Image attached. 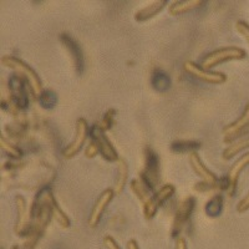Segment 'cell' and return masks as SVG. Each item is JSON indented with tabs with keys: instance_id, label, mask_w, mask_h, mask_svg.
<instances>
[{
	"instance_id": "cell-32",
	"label": "cell",
	"mask_w": 249,
	"mask_h": 249,
	"mask_svg": "<svg viewBox=\"0 0 249 249\" xmlns=\"http://www.w3.org/2000/svg\"><path fill=\"white\" fill-rule=\"evenodd\" d=\"M104 246H105L106 249H121L119 244H117V242L111 235H106L104 238Z\"/></svg>"
},
{
	"instance_id": "cell-10",
	"label": "cell",
	"mask_w": 249,
	"mask_h": 249,
	"mask_svg": "<svg viewBox=\"0 0 249 249\" xmlns=\"http://www.w3.org/2000/svg\"><path fill=\"white\" fill-rule=\"evenodd\" d=\"M24 81H26V80L20 75H13L9 79V89L12 92L13 101L21 110H25L29 106V96L26 93Z\"/></svg>"
},
{
	"instance_id": "cell-28",
	"label": "cell",
	"mask_w": 249,
	"mask_h": 249,
	"mask_svg": "<svg viewBox=\"0 0 249 249\" xmlns=\"http://www.w3.org/2000/svg\"><path fill=\"white\" fill-rule=\"evenodd\" d=\"M235 29H237L238 33L246 39L247 44H248L249 46V24H247L246 21L239 20V21H237V24H235Z\"/></svg>"
},
{
	"instance_id": "cell-24",
	"label": "cell",
	"mask_w": 249,
	"mask_h": 249,
	"mask_svg": "<svg viewBox=\"0 0 249 249\" xmlns=\"http://www.w3.org/2000/svg\"><path fill=\"white\" fill-rule=\"evenodd\" d=\"M201 147V143L196 141H179L173 142L171 148L175 152H196V150Z\"/></svg>"
},
{
	"instance_id": "cell-2",
	"label": "cell",
	"mask_w": 249,
	"mask_h": 249,
	"mask_svg": "<svg viewBox=\"0 0 249 249\" xmlns=\"http://www.w3.org/2000/svg\"><path fill=\"white\" fill-rule=\"evenodd\" d=\"M247 56V53L241 48L237 46H230V48H222L218 50L212 51L210 54L202 59L201 66L206 70H211L217 65H221L223 62L233 61V60H242Z\"/></svg>"
},
{
	"instance_id": "cell-4",
	"label": "cell",
	"mask_w": 249,
	"mask_h": 249,
	"mask_svg": "<svg viewBox=\"0 0 249 249\" xmlns=\"http://www.w3.org/2000/svg\"><path fill=\"white\" fill-rule=\"evenodd\" d=\"M91 140L96 142L97 146H99V151L101 153V156L106 161H119V155H117L116 150L113 148L112 143L110 142V140L106 137V135L104 133V131L97 126V124H93L90 130Z\"/></svg>"
},
{
	"instance_id": "cell-15",
	"label": "cell",
	"mask_w": 249,
	"mask_h": 249,
	"mask_svg": "<svg viewBox=\"0 0 249 249\" xmlns=\"http://www.w3.org/2000/svg\"><path fill=\"white\" fill-rule=\"evenodd\" d=\"M204 4L206 1H202V0H181V1H175L171 4L168 12L172 17H177V15L187 14L192 10L201 8Z\"/></svg>"
},
{
	"instance_id": "cell-31",
	"label": "cell",
	"mask_w": 249,
	"mask_h": 249,
	"mask_svg": "<svg viewBox=\"0 0 249 249\" xmlns=\"http://www.w3.org/2000/svg\"><path fill=\"white\" fill-rule=\"evenodd\" d=\"M247 135H249V124H247L246 127H243L241 131H238V132L235 133V135H233V136L231 137V139L228 140V141H227L226 143H232V142H234L235 140L241 139V137L247 136Z\"/></svg>"
},
{
	"instance_id": "cell-22",
	"label": "cell",
	"mask_w": 249,
	"mask_h": 249,
	"mask_svg": "<svg viewBox=\"0 0 249 249\" xmlns=\"http://www.w3.org/2000/svg\"><path fill=\"white\" fill-rule=\"evenodd\" d=\"M222 208H223V198L221 195H215L206 204V213L211 217H217L221 214Z\"/></svg>"
},
{
	"instance_id": "cell-9",
	"label": "cell",
	"mask_w": 249,
	"mask_h": 249,
	"mask_svg": "<svg viewBox=\"0 0 249 249\" xmlns=\"http://www.w3.org/2000/svg\"><path fill=\"white\" fill-rule=\"evenodd\" d=\"M113 196H115V192L111 188H107V190H105L100 195V197L96 199L95 204H93L90 217H89V227L90 228H96L99 226L102 214H104L105 210L110 204V202L112 201Z\"/></svg>"
},
{
	"instance_id": "cell-12",
	"label": "cell",
	"mask_w": 249,
	"mask_h": 249,
	"mask_svg": "<svg viewBox=\"0 0 249 249\" xmlns=\"http://www.w3.org/2000/svg\"><path fill=\"white\" fill-rule=\"evenodd\" d=\"M249 164V151L248 152L243 153V155L232 164V167L228 171V175H227V179H228V193L230 196H233L235 192V188H237L238 179H239V176L243 172L244 168Z\"/></svg>"
},
{
	"instance_id": "cell-29",
	"label": "cell",
	"mask_w": 249,
	"mask_h": 249,
	"mask_svg": "<svg viewBox=\"0 0 249 249\" xmlns=\"http://www.w3.org/2000/svg\"><path fill=\"white\" fill-rule=\"evenodd\" d=\"M99 152L100 151H99V146H97V143L93 141V140H91L90 144H89L85 150L86 157H88V159H92V157H95Z\"/></svg>"
},
{
	"instance_id": "cell-23",
	"label": "cell",
	"mask_w": 249,
	"mask_h": 249,
	"mask_svg": "<svg viewBox=\"0 0 249 249\" xmlns=\"http://www.w3.org/2000/svg\"><path fill=\"white\" fill-rule=\"evenodd\" d=\"M173 193H175V187H173L172 184H166V186L162 187L161 190L156 193L153 197H151V198L155 202L156 206L160 208V207L162 206V203H164L167 199H170L171 197H172Z\"/></svg>"
},
{
	"instance_id": "cell-18",
	"label": "cell",
	"mask_w": 249,
	"mask_h": 249,
	"mask_svg": "<svg viewBox=\"0 0 249 249\" xmlns=\"http://www.w3.org/2000/svg\"><path fill=\"white\" fill-rule=\"evenodd\" d=\"M128 179V166L126 161L122 159L119 160V167H117V178L116 183H115V188L113 192L115 195H121L124 192V188L127 183Z\"/></svg>"
},
{
	"instance_id": "cell-3",
	"label": "cell",
	"mask_w": 249,
	"mask_h": 249,
	"mask_svg": "<svg viewBox=\"0 0 249 249\" xmlns=\"http://www.w3.org/2000/svg\"><path fill=\"white\" fill-rule=\"evenodd\" d=\"M183 70L187 74L191 75L195 79L203 81L206 84H213V85H221L226 82L227 76L223 72H217V71H210L202 68L201 65H197L193 61H186L183 65Z\"/></svg>"
},
{
	"instance_id": "cell-14",
	"label": "cell",
	"mask_w": 249,
	"mask_h": 249,
	"mask_svg": "<svg viewBox=\"0 0 249 249\" xmlns=\"http://www.w3.org/2000/svg\"><path fill=\"white\" fill-rule=\"evenodd\" d=\"M247 124H249V101L247 102L246 107H244L241 116L238 117V119L235 120L234 122H232V124H227L226 127L223 128V131H222L224 136L223 141L224 142L228 141V140H230L233 135H235L238 131H241L242 128L246 127Z\"/></svg>"
},
{
	"instance_id": "cell-33",
	"label": "cell",
	"mask_w": 249,
	"mask_h": 249,
	"mask_svg": "<svg viewBox=\"0 0 249 249\" xmlns=\"http://www.w3.org/2000/svg\"><path fill=\"white\" fill-rule=\"evenodd\" d=\"M176 249H188L187 248V242L184 238H177L176 239Z\"/></svg>"
},
{
	"instance_id": "cell-25",
	"label": "cell",
	"mask_w": 249,
	"mask_h": 249,
	"mask_svg": "<svg viewBox=\"0 0 249 249\" xmlns=\"http://www.w3.org/2000/svg\"><path fill=\"white\" fill-rule=\"evenodd\" d=\"M39 99L40 105L43 106L44 108H53L57 102V97L55 95V92L50 90H45L40 93V96L37 97Z\"/></svg>"
},
{
	"instance_id": "cell-27",
	"label": "cell",
	"mask_w": 249,
	"mask_h": 249,
	"mask_svg": "<svg viewBox=\"0 0 249 249\" xmlns=\"http://www.w3.org/2000/svg\"><path fill=\"white\" fill-rule=\"evenodd\" d=\"M115 116V110H108L107 112L105 113V116L99 124H96L102 131H106L111 127V124H112V119Z\"/></svg>"
},
{
	"instance_id": "cell-16",
	"label": "cell",
	"mask_w": 249,
	"mask_h": 249,
	"mask_svg": "<svg viewBox=\"0 0 249 249\" xmlns=\"http://www.w3.org/2000/svg\"><path fill=\"white\" fill-rule=\"evenodd\" d=\"M167 4H168L167 0H156V1H152V3L148 4L146 8L141 9V10H139V12L136 13V15H135V20L139 21V23H143V21H146V20L156 17V15L159 14L164 6L167 5Z\"/></svg>"
},
{
	"instance_id": "cell-30",
	"label": "cell",
	"mask_w": 249,
	"mask_h": 249,
	"mask_svg": "<svg viewBox=\"0 0 249 249\" xmlns=\"http://www.w3.org/2000/svg\"><path fill=\"white\" fill-rule=\"evenodd\" d=\"M247 211H249V192L244 196L241 201H239V203H238L237 206L238 213H244L247 212Z\"/></svg>"
},
{
	"instance_id": "cell-6",
	"label": "cell",
	"mask_w": 249,
	"mask_h": 249,
	"mask_svg": "<svg viewBox=\"0 0 249 249\" xmlns=\"http://www.w3.org/2000/svg\"><path fill=\"white\" fill-rule=\"evenodd\" d=\"M15 204H17L18 218L14 227V232L17 233V235H28L31 232V228H33L30 224L28 203H26L23 196L19 195L15 197Z\"/></svg>"
},
{
	"instance_id": "cell-1",
	"label": "cell",
	"mask_w": 249,
	"mask_h": 249,
	"mask_svg": "<svg viewBox=\"0 0 249 249\" xmlns=\"http://www.w3.org/2000/svg\"><path fill=\"white\" fill-rule=\"evenodd\" d=\"M1 62L3 65L6 68L12 69V70L19 72L20 76H23L26 81L29 82L30 85L31 91H33V96L39 97L40 93L43 92L41 88H43V84H41V80H40L39 75L36 74V71L33 68H30V65H28L26 62H24L23 60L18 59V57L12 56V55H5V56L1 57Z\"/></svg>"
},
{
	"instance_id": "cell-34",
	"label": "cell",
	"mask_w": 249,
	"mask_h": 249,
	"mask_svg": "<svg viewBox=\"0 0 249 249\" xmlns=\"http://www.w3.org/2000/svg\"><path fill=\"white\" fill-rule=\"evenodd\" d=\"M127 249H140V246L135 239H130L127 242Z\"/></svg>"
},
{
	"instance_id": "cell-7",
	"label": "cell",
	"mask_w": 249,
	"mask_h": 249,
	"mask_svg": "<svg viewBox=\"0 0 249 249\" xmlns=\"http://www.w3.org/2000/svg\"><path fill=\"white\" fill-rule=\"evenodd\" d=\"M37 199H41V201L46 202L48 203V206L50 207V211L51 213H53V217L56 219V222L59 223V226L61 227V228H69L71 224L70 219H69L68 215L64 213V211L60 208L59 206H57L56 201H55V197L54 195H53V192H51V188H49V187H45V188H43V190L40 191L39 195L36 196Z\"/></svg>"
},
{
	"instance_id": "cell-35",
	"label": "cell",
	"mask_w": 249,
	"mask_h": 249,
	"mask_svg": "<svg viewBox=\"0 0 249 249\" xmlns=\"http://www.w3.org/2000/svg\"><path fill=\"white\" fill-rule=\"evenodd\" d=\"M13 249H20V247H18V246H14V247H13Z\"/></svg>"
},
{
	"instance_id": "cell-26",
	"label": "cell",
	"mask_w": 249,
	"mask_h": 249,
	"mask_svg": "<svg viewBox=\"0 0 249 249\" xmlns=\"http://www.w3.org/2000/svg\"><path fill=\"white\" fill-rule=\"evenodd\" d=\"M0 144H1V148H3L4 152L8 156H12V157H20V155H21V151H20L17 146H14V144L9 143L4 136H1V139H0Z\"/></svg>"
},
{
	"instance_id": "cell-11",
	"label": "cell",
	"mask_w": 249,
	"mask_h": 249,
	"mask_svg": "<svg viewBox=\"0 0 249 249\" xmlns=\"http://www.w3.org/2000/svg\"><path fill=\"white\" fill-rule=\"evenodd\" d=\"M190 163H191V167L193 168L197 176L201 177L203 179L204 183H207L208 186H212L214 188H218L219 187V179L217 178V176L210 171L208 168L206 167V164L202 162V160L199 159V156L197 152H191L190 153Z\"/></svg>"
},
{
	"instance_id": "cell-20",
	"label": "cell",
	"mask_w": 249,
	"mask_h": 249,
	"mask_svg": "<svg viewBox=\"0 0 249 249\" xmlns=\"http://www.w3.org/2000/svg\"><path fill=\"white\" fill-rule=\"evenodd\" d=\"M130 186H131V190H132V192L136 195V197L140 199V201H142L146 203V202L151 198L150 187L144 183V181L141 178V177H140V178L133 179V181L131 182Z\"/></svg>"
},
{
	"instance_id": "cell-13",
	"label": "cell",
	"mask_w": 249,
	"mask_h": 249,
	"mask_svg": "<svg viewBox=\"0 0 249 249\" xmlns=\"http://www.w3.org/2000/svg\"><path fill=\"white\" fill-rule=\"evenodd\" d=\"M60 40H61V43L66 46V49H68L69 53H70L71 56H72L77 74H82V71H84V56H82V51L80 45L68 34H62L61 36H60Z\"/></svg>"
},
{
	"instance_id": "cell-8",
	"label": "cell",
	"mask_w": 249,
	"mask_h": 249,
	"mask_svg": "<svg viewBox=\"0 0 249 249\" xmlns=\"http://www.w3.org/2000/svg\"><path fill=\"white\" fill-rule=\"evenodd\" d=\"M160 160L156 153H153L151 150H147V155H146V167H144L143 172L141 173L142 179L144 183L150 187V190L152 191L160 181Z\"/></svg>"
},
{
	"instance_id": "cell-5",
	"label": "cell",
	"mask_w": 249,
	"mask_h": 249,
	"mask_svg": "<svg viewBox=\"0 0 249 249\" xmlns=\"http://www.w3.org/2000/svg\"><path fill=\"white\" fill-rule=\"evenodd\" d=\"M89 135V124L85 119H79L76 121V133H75L74 141L69 144L68 147L64 148L62 156L65 159H72L80 152L81 147L85 144L86 139Z\"/></svg>"
},
{
	"instance_id": "cell-17",
	"label": "cell",
	"mask_w": 249,
	"mask_h": 249,
	"mask_svg": "<svg viewBox=\"0 0 249 249\" xmlns=\"http://www.w3.org/2000/svg\"><path fill=\"white\" fill-rule=\"evenodd\" d=\"M196 199L193 197H187L184 201L181 202V204L177 208L175 217V227H181L182 224L188 221V218L192 214V211L195 208Z\"/></svg>"
},
{
	"instance_id": "cell-21",
	"label": "cell",
	"mask_w": 249,
	"mask_h": 249,
	"mask_svg": "<svg viewBox=\"0 0 249 249\" xmlns=\"http://www.w3.org/2000/svg\"><path fill=\"white\" fill-rule=\"evenodd\" d=\"M247 148H249V136L241 140H237V141L230 143V146L223 151V159L231 160L235 155H238L242 151L247 150Z\"/></svg>"
},
{
	"instance_id": "cell-19",
	"label": "cell",
	"mask_w": 249,
	"mask_h": 249,
	"mask_svg": "<svg viewBox=\"0 0 249 249\" xmlns=\"http://www.w3.org/2000/svg\"><path fill=\"white\" fill-rule=\"evenodd\" d=\"M152 88L159 92H164L171 88V77L164 71L156 70L151 77Z\"/></svg>"
}]
</instances>
